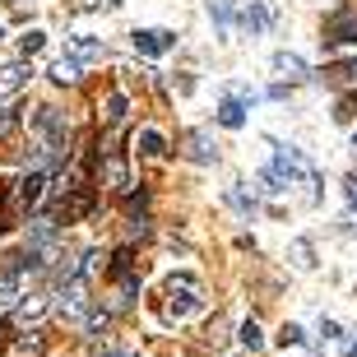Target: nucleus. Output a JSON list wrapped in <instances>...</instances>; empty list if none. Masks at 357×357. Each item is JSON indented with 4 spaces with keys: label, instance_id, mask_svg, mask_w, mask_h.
<instances>
[{
    "label": "nucleus",
    "instance_id": "1",
    "mask_svg": "<svg viewBox=\"0 0 357 357\" xmlns=\"http://www.w3.org/2000/svg\"><path fill=\"white\" fill-rule=\"evenodd\" d=\"M204 306V292H199V278L195 274H172L162 283V302H158V316L172 325V320H190Z\"/></svg>",
    "mask_w": 357,
    "mask_h": 357
},
{
    "label": "nucleus",
    "instance_id": "2",
    "mask_svg": "<svg viewBox=\"0 0 357 357\" xmlns=\"http://www.w3.org/2000/svg\"><path fill=\"white\" fill-rule=\"evenodd\" d=\"M130 42H135V52H139V56H162V52H172V47H176V33H167V28H135Z\"/></svg>",
    "mask_w": 357,
    "mask_h": 357
},
{
    "label": "nucleus",
    "instance_id": "3",
    "mask_svg": "<svg viewBox=\"0 0 357 357\" xmlns=\"http://www.w3.org/2000/svg\"><path fill=\"white\" fill-rule=\"evenodd\" d=\"M66 190H70V195L56 204L52 223H75V218H84V213L93 209V190H89V185H66Z\"/></svg>",
    "mask_w": 357,
    "mask_h": 357
},
{
    "label": "nucleus",
    "instance_id": "4",
    "mask_svg": "<svg viewBox=\"0 0 357 357\" xmlns=\"http://www.w3.org/2000/svg\"><path fill=\"white\" fill-rule=\"evenodd\" d=\"M357 42V14L339 10L325 19V47H353Z\"/></svg>",
    "mask_w": 357,
    "mask_h": 357
},
{
    "label": "nucleus",
    "instance_id": "5",
    "mask_svg": "<svg viewBox=\"0 0 357 357\" xmlns=\"http://www.w3.org/2000/svg\"><path fill=\"white\" fill-rule=\"evenodd\" d=\"M185 158L190 162H218V149H213V139H209V130H190L185 135Z\"/></svg>",
    "mask_w": 357,
    "mask_h": 357
},
{
    "label": "nucleus",
    "instance_id": "6",
    "mask_svg": "<svg viewBox=\"0 0 357 357\" xmlns=\"http://www.w3.org/2000/svg\"><path fill=\"white\" fill-rule=\"evenodd\" d=\"M33 79V66L28 61H14V66H0V102L10 98V93H19L24 84Z\"/></svg>",
    "mask_w": 357,
    "mask_h": 357
},
{
    "label": "nucleus",
    "instance_id": "7",
    "mask_svg": "<svg viewBox=\"0 0 357 357\" xmlns=\"http://www.w3.org/2000/svg\"><path fill=\"white\" fill-rule=\"evenodd\" d=\"M84 292H89V288H84V274L70 278L66 292H61V302H56V306H61V316H84V311H89V297H84Z\"/></svg>",
    "mask_w": 357,
    "mask_h": 357
},
{
    "label": "nucleus",
    "instance_id": "8",
    "mask_svg": "<svg viewBox=\"0 0 357 357\" xmlns=\"http://www.w3.org/2000/svg\"><path fill=\"white\" fill-rule=\"evenodd\" d=\"M107 56V42L102 38H70V61L75 66H93Z\"/></svg>",
    "mask_w": 357,
    "mask_h": 357
},
{
    "label": "nucleus",
    "instance_id": "9",
    "mask_svg": "<svg viewBox=\"0 0 357 357\" xmlns=\"http://www.w3.org/2000/svg\"><path fill=\"white\" fill-rule=\"evenodd\" d=\"M102 176H107V185H112L116 195H126V190H130V167H126V158H121V153H102Z\"/></svg>",
    "mask_w": 357,
    "mask_h": 357
},
{
    "label": "nucleus",
    "instance_id": "10",
    "mask_svg": "<svg viewBox=\"0 0 357 357\" xmlns=\"http://www.w3.org/2000/svg\"><path fill=\"white\" fill-rule=\"evenodd\" d=\"M218 126L241 130V126H246V98H223V107H218Z\"/></svg>",
    "mask_w": 357,
    "mask_h": 357
},
{
    "label": "nucleus",
    "instance_id": "11",
    "mask_svg": "<svg viewBox=\"0 0 357 357\" xmlns=\"http://www.w3.org/2000/svg\"><path fill=\"white\" fill-rule=\"evenodd\" d=\"M42 185H47V172H28L24 181H19V190H14V195H19V204H24V209H33V204L42 199Z\"/></svg>",
    "mask_w": 357,
    "mask_h": 357
},
{
    "label": "nucleus",
    "instance_id": "12",
    "mask_svg": "<svg viewBox=\"0 0 357 357\" xmlns=\"http://www.w3.org/2000/svg\"><path fill=\"white\" fill-rule=\"evenodd\" d=\"M19 292H24V274H19V269H14V260H10V265L0 269V306H10Z\"/></svg>",
    "mask_w": 357,
    "mask_h": 357
},
{
    "label": "nucleus",
    "instance_id": "13",
    "mask_svg": "<svg viewBox=\"0 0 357 357\" xmlns=\"http://www.w3.org/2000/svg\"><path fill=\"white\" fill-rule=\"evenodd\" d=\"M135 149H139V158H162L167 153V139L158 130H139L135 135Z\"/></svg>",
    "mask_w": 357,
    "mask_h": 357
},
{
    "label": "nucleus",
    "instance_id": "14",
    "mask_svg": "<svg viewBox=\"0 0 357 357\" xmlns=\"http://www.w3.org/2000/svg\"><path fill=\"white\" fill-rule=\"evenodd\" d=\"M126 107H130V102H126V93H107V102H102V126H107V130H116L121 121H126Z\"/></svg>",
    "mask_w": 357,
    "mask_h": 357
},
{
    "label": "nucleus",
    "instance_id": "15",
    "mask_svg": "<svg viewBox=\"0 0 357 357\" xmlns=\"http://www.w3.org/2000/svg\"><path fill=\"white\" fill-rule=\"evenodd\" d=\"M269 19H274V14H269V5H260V0H251V5L241 10V24L251 28V33H265V28H269Z\"/></svg>",
    "mask_w": 357,
    "mask_h": 357
},
{
    "label": "nucleus",
    "instance_id": "16",
    "mask_svg": "<svg viewBox=\"0 0 357 357\" xmlns=\"http://www.w3.org/2000/svg\"><path fill=\"white\" fill-rule=\"evenodd\" d=\"M274 70L283 75V79H306V61H302V56H292V52H278Z\"/></svg>",
    "mask_w": 357,
    "mask_h": 357
},
{
    "label": "nucleus",
    "instance_id": "17",
    "mask_svg": "<svg viewBox=\"0 0 357 357\" xmlns=\"http://www.w3.org/2000/svg\"><path fill=\"white\" fill-rule=\"evenodd\" d=\"M209 19L218 24V33L227 38V28H232V5H227V0H209Z\"/></svg>",
    "mask_w": 357,
    "mask_h": 357
},
{
    "label": "nucleus",
    "instance_id": "18",
    "mask_svg": "<svg viewBox=\"0 0 357 357\" xmlns=\"http://www.w3.org/2000/svg\"><path fill=\"white\" fill-rule=\"evenodd\" d=\"M52 79H56V84H75V79H79V66H75L70 56H61V61L52 66Z\"/></svg>",
    "mask_w": 357,
    "mask_h": 357
},
{
    "label": "nucleus",
    "instance_id": "19",
    "mask_svg": "<svg viewBox=\"0 0 357 357\" xmlns=\"http://www.w3.org/2000/svg\"><path fill=\"white\" fill-rule=\"evenodd\" d=\"M19 47H24V61H28V56H38L42 47H47V33H42V28H28L24 38H19Z\"/></svg>",
    "mask_w": 357,
    "mask_h": 357
},
{
    "label": "nucleus",
    "instance_id": "20",
    "mask_svg": "<svg viewBox=\"0 0 357 357\" xmlns=\"http://www.w3.org/2000/svg\"><path fill=\"white\" fill-rule=\"evenodd\" d=\"M227 199H232V204H237V209L246 213V218L255 213V195H246V190H241V181H232V185H227Z\"/></svg>",
    "mask_w": 357,
    "mask_h": 357
},
{
    "label": "nucleus",
    "instance_id": "21",
    "mask_svg": "<svg viewBox=\"0 0 357 357\" xmlns=\"http://www.w3.org/2000/svg\"><path fill=\"white\" fill-rule=\"evenodd\" d=\"M353 116H357V93H344V98L334 102V121H339V126H348Z\"/></svg>",
    "mask_w": 357,
    "mask_h": 357
},
{
    "label": "nucleus",
    "instance_id": "22",
    "mask_svg": "<svg viewBox=\"0 0 357 357\" xmlns=\"http://www.w3.org/2000/svg\"><path fill=\"white\" fill-rule=\"evenodd\" d=\"M292 260H297V269L316 265V260H311V241H292Z\"/></svg>",
    "mask_w": 357,
    "mask_h": 357
},
{
    "label": "nucleus",
    "instance_id": "23",
    "mask_svg": "<svg viewBox=\"0 0 357 357\" xmlns=\"http://www.w3.org/2000/svg\"><path fill=\"white\" fill-rule=\"evenodd\" d=\"M241 348H260V325H255V320H246V325H241Z\"/></svg>",
    "mask_w": 357,
    "mask_h": 357
},
{
    "label": "nucleus",
    "instance_id": "24",
    "mask_svg": "<svg viewBox=\"0 0 357 357\" xmlns=\"http://www.w3.org/2000/svg\"><path fill=\"white\" fill-rule=\"evenodd\" d=\"M278 344H283V348H297V344H302V330H297V325H283V330H278Z\"/></svg>",
    "mask_w": 357,
    "mask_h": 357
},
{
    "label": "nucleus",
    "instance_id": "25",
    "mask_svg": "<svg viewBox=\"0 0 357 357\" xmlns=\"http://www.w3.org/2000/svg\"><path fill=\"white\" fill-rule=\"evenodd\" d=\"M107 320H112L107 311H93V316L84 320V330H89V334H102V330H107Z\"/></svg>",
    "mask_w": 357,
    "mask_h": 357
},
{
    "label": "nucleus",
    "instance_id": "26",
    "mask_svg": "<svg viewBox=\"0 0 357 357\" xmlns=\"http://www.w3.org/2000/svg\"><path fill=\"white\" fill-rule=\"evenodd\" d=\"M14 126H19V107H5V112H0V135H10Z\"/></svg>",
    "mask_w": 357,
    "mask_h": 357
},
{
    "label": "nucleus",
    "instance_id": "27",
    "mask_svg": "<svg viewBox=\"0 0 357 357\" xmlns=\"http://www.w3.org/2000/svg\"><path fill=\"white\" fill-rule=\"evenodd\" d=\"M330 79H357V61H344V66L330 70Z\"/></svg>",
    "mask_w": 357,
    "mask_h": 357
},
{
    "label": "nucleus",
    "instance_id": "28",
    "mask_svg": "<svg viewBox=\"0 0 357 357\" xmlns=\"http://www.w3.org/2000/svg\"><path fill=\"white\" fill-rule=\"evenodd\" d=\"M102 357H139V353H126V348H102Z\"/></svg>",
    "mask_w": 357,
    "mask_h": 357
},
{
    "label": "nucleus",
    "instance_id": "29",
    "mask_svg": "<svg viewBox=\"0 0 357 357\" xmlns=\"http://www.w3.org/2000/svg\"><path fill=\"white\" fill-rule=\"evenodd\" d=\"M102 0H75V10H98Z\"/></svg>",
    "mask_w": 357,
    "mask_h": 357
},
{
    "label": "nucleus",
    "instance_id": "30",
    "mask_svg": "<svg viewBox=\"0 0 357 357\" xmlns=\"http://www.w3.org/2000/svg\"><path fill=\"white\" fill-rule=\"evenodd\" d=\"M344 185H348V199H353V204H357V176H348Z\"/></svg>",
    "mask_w": 357,
    "mask_h": 357
},
{
    "label": "nucleus",
    "instance_id": "31",
    "mask_svg": "<svg viewBox=\"0 0 357 357\" xmlns=\"http://www.w3.org/2000/svg\"><path fill=\"white\" fill-rule=\"evenodd\" d=\"M353 149H357V135H353Z\"/></svg>",
    "mask_w": 357,
    "mask_h": 357
},
{
    "label": "nucleus",
    "instance_id": "32",
    "mask_svg": "<svg viewBox=\"0 0 357 357\" xmlns=\"http://www.w3.org/2000/svg\"><path fill=\"white\" fill-rule=\"evenodd\" d=\"M0 38H5V33H0Z\"/></svg>",
    "mask_w": 357,
    "mask_h": 357
}]
</instances>
